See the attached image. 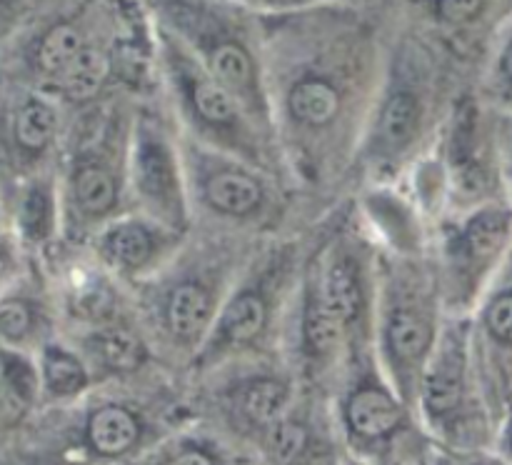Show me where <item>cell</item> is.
<instances>
[{"label": "cell", "mask_w": 512, "mask_h": 465, "mask_svg": "<svg viewBox=\"0 0 512 465\" xmlns=\"http://www.w3.org/2000/svg\"><path fill=\"white\" fill-rule=\"evenodd\" d=\"M43 385L50 395H75L88 385V373L75 355L60 345H48L43 353Z\"/></svg>", "instance_id": "cell-14"}, {"label": "cell", "mask_w": 512, "mask_h": 465, "mask_svg": "<svg viewBox=\"0 0 512 465\" xmlns=\"http://www.w3.org/2000/svg\"><path fill=\"white\" fill-rule=\"evenodd\" d=\"M210 318V298L200 285L183 283L168 300L170 328L178 335H195Z\"/></svg>", "instance_id": "cell-13"}, {"label": "cell", "mask_w": 512, "mask_h": 465, "mask_svg": "<svg viewBox=\"0 0 512 465\" xmlns=\"http://www.w3.org/2000/svg\"><path fill=\"white\" fill-rule=\"evenodd\" d=\"M0 393H3V370H0Z\"/></svg>", "instance_id": "cell-34"}, {"label": "cell", "mask_w": 512, "mask_h": 465, "mask_svg": "<svg viewBox=\"0 0 512 465\" xmlns=\"http://www.w3.org/2000/svg\"><path fill=\"white\" fill-rule=\"evenodd\" d=\"M348 420L365 438H380L398 425L400 408L383 390L363 388L350 398Z\"/></svg>", "instance_id": "cell-3"}, {"label": "cell", "mask_w": 512, "mask_h": 465, "mask_svg": "<svg viewBox=\"0 0 512 465\" xmlns=\"http://www.w3.org/2000/svg\"><path fill=\"white\" fill-rule=\"evenodd\" d=\"M33 330V310L23 300H3L0 303V338L5 343H20Z\"/></svg>", "instance_id": "cell-26"}, {"label": "cell", "mask_w": 512, "mask_h": 465, "mask_svg": "<svg viewBox=\"0 0 512 465\" xmlns=\"http://www.w3.org/2000/svg\"><path fill=\"white\" fill-rule=\"evenodd\" d=\"M190 100H193L195 110L203 120L213 125H228L233 123L238 110H235V100L218 80L208 78V75L198 73L190 75L188 80Z\"/></svg>", "instance_id": "cell-16"}, {"label": "cell", "mask_w": 512, "mask_h": 465, "mask_svg": "<svg viewBox=\"0 0 512 465\" xmlns=\"http://www.w3.org/2000/svg\"><path fill=\"white\" fill-rule=\"evenodd\" d=\"M50 220H53V205H50V195L43 188H30L20 208V228L28 238L38 240L50 233Z\"/></svg>", "instance_id": "cell-24"}, {"label": "cell", "mask_w": 512, "mask_h": 465, "mask_svg": "<svg viewBox=\"0 0 512 465\" xmlns=\"http://www.w3.org/2000/svg\"><path fill=\"white\" fill-rule=\"evenodd\" d=\"M318 303L323 305V310L335 320V323L345 325L348 320L355 318V313H358L360 308V285L358 278H355L353 265H330L323 280V290H320L318 295Z\"/></svg>", "instance_id": "cell-7"}, {"label": "cell", "mask_w": 512, "mask_h": 465, "mask_svg": "<svg viewBox=\"0 0 512 465\" xmlns=\"http://www.w3.org/2000/svg\"><path fill=\"white\" fill-rule=\"evenodd\" d=\"M108 73V58L95 45H85L78 58L60 73V85L73 100H85L98 93Z\"/></svg>", "instance_id": "cell-10"}, {"label": "cell", "mask_w": 512, "mask_h": 465, "mask_svg": "<svg viewBox=\"0 0 512 465\" xmlns=\"http://www.w3.org/2000/svg\"><path fill=\"white\" fill-rule=\"evenodd\" d=\"M488 325L495 338L512 343V293L500 295L488 310Z\"/></svg>", "instance_id": "cell-28"}, {"label": "cell", "mask_w": 512, "mask_h": 465, "mask_svg": "<svg viewBox=\"0 0 512 465\" xmlns=\"http://www.w3.org/2000/svg\"><path fill=\"white\" fill-rule=\"evenodd\" d=\"M508 440H510V448H512V423H510V428H508Z\"/></svg>", "instance_id": "cell-33"}, {"label": "cell", "mask_w": 512, "mask_h": 465, "mask_svg": "<svg viewBox=\"0 0 512 465\" xmlns=\"http://www.w3.org/2000/svg\"><path fill=\"white\" fill-rule=\"evenodd\" d=\"M75 200L85 215H105L115 205V180L100 165L90 163L75 173Z\"/></svg>", "instance_id": "cell-15"}, {"label": "cell", "mask_w": 512, "mask_h": 465, "mask_svg": "<svg viewBox=\"0 0 512 465\" xmlns=\"http://www.w3.org/2000/svg\"><path fill=\"white\" fill-rule=\"evenodd\" d=\"M438 8L443 18H450L455 20V23H460V20L473 18V15L480 10V3H440Z\"/></svg>", "instance_id": "cell-29"}, {"label": "cell", "mask_w": 512, "mask_h": 465, "mask_svg": "<svg viewBox=\"0 0 512 465\" xmlns=\"http://www.w3.org/2000/svg\"><path fill=\"white\" fill-rule=\"evenodd\" d=\"M508 235V215L500 210H483L465 228V248L473 258L485 260L498 253Z\"/></svg>", "instance_id": "cell-21"}, {"label": "cell", "mask_w": 512, "mask_h": 465, "mask_svg": "<svg viewBox=\"0 0 512 465\" xmlns=\"http://www.w3.org/2000/svg\"><path fill=\"white\" fill-rule=\"evenodd\" d=\"M503 68H505V73L510 75L512 78V43H510V48L505 50V58H503Z\"/></svg>", "instance_id": "cell-32"}, {"label": "cell", "mask_w": 512, "mask_h": 465, "mask_svg": "<svg viewBox=\"0 0 512 465\" xmlns=\"http://www.w3.org/2000/svg\"><path fill=\"white\" fill-rule=\"evenodd\" d=\"M265 325V303L255 293H243L225 308L220 330L233 343L253 340Z\"/></svg>", "instance_id": "cell-19"}, {"label": "cell", "mask_w": 512, "mask_h": 465, "mask_svg": "<svg viewBox=\"0 0 512 465\" xmlns=\"http://www.w3.org/2000/svg\"><path fill=\"white\" fill-rule=\"evenodd\" d=\"M83 35L75 25L60 23L53 25L48 33L40 38L38 50H35V60H38V68L48 75H58L78 58V53L83 50Z\"/></svg>", "instance_id": "cell-11"}, {"label": "cell", "mask_w": 512, "mask_h": 465, "mask_svg": "<svg viewBox=\"0 0 512 465\" xmlns=\"http://www.w3.org/2000/svg\"><path fill=\"white\" fill-rule=\"evenodd\" d=\"M88 440L100 455H120L138 440V420L118 405H105L90 418Z\"/></svg>", "instance_id": "cell-6"}, {"label": "cell", "mask_w": 512, "mask_h": 465, "mask_svg": "<svg viewBox=\"0 0 512 465\" xmlns=\"http://www.w3.org/2000/svg\"><path fill=\"white\" fill-rule=\"evenodd\" d=\"M13 273V245L8 238H0V288Z\"/></svg>", "instance_id": "cell-30"}, {"label": "cell", "mask_w": 512, "mask_h": 465, "mask_svg": "<svg viewBox=\"0 0 512 465\" xmlns=\"http://www.w3.org/2000/svg\"><path fill=\"white\" fill-rule=\"evenodd\" d=\"M460 395H463V360L458 350L448 345L425 375V403L433 413L443 415L460 403Z\"/></svg>", "instance_id": "cell-4"}, {"label": "cell", "mask_w": 512, "mask_h": 465, "mask_svg": "<svg viewBox=\"0 0 512 465\" xmlns=\"http://www.w3.org/2000/svg\"><path fill=\"white\" fill-rule=\"evenodd\" d=\"M93 350L113 370H133L143 363V345L125 328H108L95 335Z\"/></svg>", "instance_id": "cell-20"}, {"label": "cell", "mask_w": 512, "mask_h": 465, "mask_svg": "<svg viewBox=\"0 0 512 465\" xmlns=\"http://www.w3.org/2000/svg\"><path fill=\"white\" fill-rule=\"evenodd\" d=\"M305 443V433L295 423H278L270 433V448L275 450L280 460H290L300 453Z\"/></svg>", "instance_id": "cell-27"}, {"label": "cell", "mask_w": 512, "mask_h": 465, "mask_svg": "<svg viewBox=\"0 0 512 465\" xmlns=\"http://www.w3.org/2000/svg\"><path fill=\"white\" fill-rule=\"evenodd\" d=\"M430 338H433L430 325L410 310H400L390 320L388 343L400 360H408V363L418 360L428 350Z\"/></svg>", "instance_id": "cell-18"}, {"label": "cell", "mask_w": 512, "mask_h": 465, "mask_svg": "<svg viewBox=\"0 0 512 465\" xmlns=\"http://www.w3.org/2000/svg\"><path fill=\"white\" fill-rule=\"evenodd\" d=\"M290 110L298 120L308 125H325L338 113L340 98L328 83L320 80H305L290 90Z\"/></svg>", "instance_id": "cell-12"}, {"label": "cell", "mask_w": 512, "mask_h": 465, "mask_svg": "<svg viewBox=\"0 0 512 465\" xmlns=\"http://www.w3.org/2000/svg\"><path fill=\"white\" fill-rule=\"evenodd\" d=\"M173 465H213V460H210L205 453H198V450H193V453L180 455V458L175 460Z\"/></svg>", "instance_id": "cell-31"}, {"label": "cell", "mask_w": 512, "mask_h": 465, "mask_svg": "<svg viewBox=\"0 0 512 465\" xmlns=\"http://www.w3.org/2000/svg\"><path fill=\"white\" fill-rule=\"evenodd\" d=\"M0 370H3L0 418L5 423H15L38 395V373L28 358L8 348H0Z\"/></svg>", "instance_id": "cell-2"}, {"label": "cell", "mask_w": 512, "mask_h": 465, "mask_svg": "<svg viewBox=\"0 0 512 465\" xmlns=\"http://www.w3.org/2000/svg\"><path fill=\"white\" fill-rule=\"evenodd\" d=\"M340 328L320 303H310L308 315H305V340H308L313 353H330L340 340Z\"/></svg>", "instance_id": "cell-25"}, {"label": "cell", "mask_w": 512, "mask_h": 465, "mask_svg": "<svg viewBox=\"0 0 512 465\" xmlns=\"http://www.w3.org/2000/svg\"><path fill=\"white\" fill-rule=\"evenodd\" d=\"M135 180L138 188L155 208L180 215V190L175 163L165 143L155 135L143 133L135 150Z\"/></svg>", "instance_id": "cell-1"}, {"label": "cell", "mask_w": 512, "mask_h": 465, "mask_svg": "<svg viewBox=\"0 0 512 465\" xmlns=\"http://www.w3.org/2000/svg\"><path fill=\"white\" fill-rule=\"evenodd\" d=\"M208 200L218 210L230 215L250 213L260 203V185L250 175L238 173V170H225V173L213 175L205 185Z\"/></svg>", "instance_id": "cell-8"}, {"label": "cell", "mask_w": 512, "mask_h": 465, "mask_svg": "<svg viewBox=\"0 0 512 465\" xmlns=\"http://www.w3.org/2000/svg\"><path fill=\"white\" fill-rule=\"evenodd\" d=\"M210 70L228 93L250 98L255 90V70L250 55L238 43H220L210 50Z\"/></svg>", "instance_id": "cell-9"}, {"label": "cell", "mask_w": 512, "mask_h": 465, "mask_svg": "<svg viewBox=\"0 0 512 465\" xmlns=\"http://www.w3.org/2000/svg\"><path fill=\"white\" fill-rule=\"evenodd\" d=\"M420 123V105L410 93H398L388 100L383 113V135L393 145H405Z\"/></svg>", "instance_id": "cell-22"}, {"label": "cell", "mask_w": 512, "mask_h": 465, "mask_svg": "<svg viewBox=\"0 0 512 465\" xmlns=\"http://www.w3.org/2000/svg\"><path fill=\"white\" fill-rule=\"evenodd\" d=\"M105 253L125 268H140L153 255V238L140 223H120L105 235Z\"/></svg>", "instance_id": "cell-17"}, {"label": "cell", "mask_w": 512, "mask_h": 465, "mask_svg": "<svg viewBox=\"0 0 512 465\" xmlns=\"http://www.w3.org/2000/svg\"><path fill=\"white\" fill-rule=\"evenodd\" d=\"M245 413L258 423H273L285 405V388L275 380H260L245 390Z\"/></svg>", "instance_id": "cell-23"}, {"label": "cell", "mask_w": 512, "mask_h": 465, "mask_svg": "<svg viewBox=\"0 0 512 465\" xmlns=\"http://www.w3.org/2000/svg\"><path fill=\"white\" fill-rule=\"evenodd\" d=\"M58 118H55L53 105L40 98H28L13 118V140L15 148L25 155H38L48 148L53 140Z\"/></svg>", "instance_id": "cell-5"}]
</instances>
